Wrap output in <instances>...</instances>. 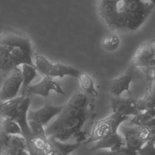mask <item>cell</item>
I'll list each match as a JSON object with an SVG mask.
<instances>
[{
  "instance_id": "6da1fadb",
  "label": "cell",
  "mask_w": 155,
  "mask_h": 155,
  "mask_svg": "<svg viewBox=\"0 0 155 155\" xmlns=\"http://www.w3.org/2000/svg\"><path fill=\"white\" fill-rule=\"evenodd\" d=\"M90 102L83 91H76L64 104L61 112L55 120L45 127L48 138L67 142L75 138L81 142L85 139L83 128L88 117Z\"/></svg>"
},
{
  "instance_id": "7a4b0ae2",
  "label": "cell",
  "mask_w": 155,
  "mask_h": 155,
  "mask_svg": "<svg viewBox=\"0 0 155 155\" xmlns=\"http://www.w3.org/2000/svg\"><path fill=\"white\" fill-rule=\"evenodd\" d=\"M33 53L29 38L13 30H4L0 34V76H7L24 64L35 66Z\"/></svg>"
},
{
  "instance_id": "3957f363",
  "label": "cell",
  "mask_w": 155,
  "mask_h": 155,
  "mask_svg": "<svg viewBox=\"0 0 155 155\" xmlns=\"http://www.w3.org/2000/svg\"><path fill=\"white\" fill-rule=\"evenodd\" d=\"M31 96L27 93H21L12 99L2 102L0 106V117H9L20 125L27 144L33 136L28 120Z\"/></svg>"
},
{
  "instance_id": "277c9868",
  "label": "cell",
  "mask_w": 155,
  "mask_h": 155,
  "mask_svg": "<svg viewBox=\"0 0 155 155\" xmlns=\"http://www.w3.org/2000/svg\"><path fill=\"white\" fill-rule=\"evenodd\" d=\"M120 4V8L127 17V28L132 31L144 23L155 7L147 0H126Z\"/></svg>"
},
{
  "instance_id": "5b68a950",
  "label": "cell",
  "mask_w": 155,
  "mask_h": 155,
  "mask_svg": "<svg viewBox=\"0 0 155 155\" xmlns=\"http://www.w3.org/2000/svg\"><path fill=\"white\" fill-rule=\"evenodd\" d=\"M98 10L101 18L106 25L112 30L127 28V17L116 0L98 1Z\"/></svg>"
},
{
  "instance_id": "8992f818",
  "label": "cell",
  "mask_w": 155,
  "mask_h": 155,
  "mask_svg": "<svg viewBox=\"0 0 155 155\" xmlns=\"http://www.w3.org/2000/svg\"><path fill=\"white\" fill-rule=\"evenodd\" d=\"M127 119H128V116H121L113 112L108 116L96 124L91 134L84 143L96 142L101 138L117 131L119 125Z\"/></svg>"
},
{
  "instance_id": "52a82bcc",
  "label": "cell",
  "mask_w": 155,
  "mask_h": 155,
  "mask_svg": "<svg viewBox=\"0 0 155 155\" xmlns=\"http://www.w3.org/2000/svg\"><path fill=\"white\" fill-rule=\"evenodd\" d=\"M0 154H30L24 136L6 133L0 127Z\"/></svg>"
},
{
  "instance_id": "ba28073f",
  "label": "cell",
  "mask_w": 155,
  "mask_h": 155,
  "mask_svg": "<svg viewBox=\"0 0 155 155\" xmlns=\"http://www.w3.org/2000/svg\"><path fill=\"white\" fill-rule=\"evenodd\" d=\"M130 65L134 68H142L152 76L153 70L155 67L154 43L150 41L143 44L135 53Z\"/></svg>"
},
{
  "instance_id": "9c48e42d",
  "label": "cell",
  "mask_w": 155,
  "mask_h": 155,
  "mask_svg": "<svg viewBox=\"0 0 155 155\" xmlns=\"http://www.w3.org/2000/svg\"><path fill=\"white\" fill-rule=\"evenodd\" d=\"M22 85L21 69L19 67L12 70L5 78L0 88V101L4 102L18 96Z\"/></svg>"
},
{
  "instance_id": "30bf717a",
  "label": "cell",
  "mask_w": 155,
  "mask_h": 155,
  "mask_svg": "<svg viewBox=\"0 0 155 155\" xmlns=\"http://www.w3.org/2000/svg\"><path fill=\"white\" fill-rule=\"evenodd\" d=\"M125 147L137 154L138 150L148 140L149 131L146 126L124 128Z\"/></svg>"
},
{
  "instance_id": "8fae6325",
  "label": "cell",
  "mask_w": 155,
  "mask_h": 155,
  "mask_svg": "<svg viewBox=\"0 0 155 155\" xmlns=\"http://www.w3.org/2000/svg\"><path fill=\"white\" fill-rule=\"evenodd\" d=\"M51 91L60 94H65V92L61 86L54 81L53 78L42 75V79L40 82L35 85H30L22 93H27L31 95L35 94L47 97Z\"/></svg>"
},
{
  "instance_id": "7c38bea8",
  "label": "cell",
  "mask_w": 155,
  "mask_h": 155,
  "mask_svg": "<svg viewBox=\"0 0 155 155\" xmlns=\"http://www.w3.org/2000/svg\"><path fill=\"white\" fill-rule=\"evenodd\" d=\"M64 104L56 106L50 104H46L36 110H29L28 112V120L38 122L46 126L55 116H57L62 110Z\"/></svg>"
},
{
  "instance_id": "4fadbf2b",
  "label": "cell",
  "mask_w": 155,
  "mask_h": 155,
  "mask_svg": "<svg viewBox=\"0 0 155 155\" xmlns=\"http://www.w3.org/2000/svg\"><path fill=\"white\" fill-rule=\"evenodd\" d=\"M134 68L130 65V67L125 72L110 82L108 90L111 94L114 97H120L124 91L131 93L130 85L134 78Z\"/></svg>"
},
{
  "instance_id": "5bb4252c",
  "label": "cell",
  "mask_w": 155,
  "mask_h": 155,
  "mask_svg": "<svg viewBox=\"0 0 155 155\" xmlns=\"http://www.w3.org/2000/svg\"><path fill=\"white\" fill-rule=\"evenodd\" d=\"M96 143L91 148V151L102 149H110V153H114L125 145V139L118 133L114 131L95 142Z\"/></svg>"
},
{
  "instance_id": "9a60e30c",
  "label": "cell",
  "mask_w": 155,
  "mask_h": 155,
  "mask_svg": "<svg viewBox=\"0 0 155 155\" xmlns=\"http://www.w3.org/2000/svg\"><path fill=\"white\" fill-rule=\"evenodd\" d=\"M111 106L113 112L124 116H134L140 112L136 105V101L130 99L114 97L111 101Z\"/></svg>"
},
{
  "instance_id": "2e32d148",
  "label": "cell",
  "mask_w": 155,
  "mask_h": 155,
  "mask_svg": "<svg viewBox=\"0 0 155 155\" xmlns=\"http://www.w3.org/2000/svg\"><path fill=\"white\" fill-rule=\"evenodd\" d=\"M81 72V71L72 66L59 62H51L45 75L51 78H62L64 76H71L78 78Z\"/></svg>"
},
{
  "instance_id": "e0dca14e",
  "label": "cell",
  "mask_w": 155,
  "mask_h": 155,
  "mask_svg": "<svg viewBox=\"0 0 155 155\" xmlns=\"http://www.w3.org/2000/svg\"><path fill=\"white\" fill-rule=\"evenodd\" d=\"M48 140L54 148V154L58 155L68 154L78 149L81 144L80 142H76L74 143H69L67 142L61 141L54 138H48Z\"/></svg>"
},
{
  "instance_id": "ac0fdd59",
  "label": "cell",
  "mask_w": 155,
  "mask_h": 155,
  "mask_svg": "<svg viewBox=\"0 0 155 155\" xmlns=\"http://www.w3.org/2000/svg\"><path fill=\"white\" fill-rule=\"evenodd\" d=\"M22 75V85L21 87V93H24L31 85L32 81L38 74V70L35 66L28 64H24L21 65Z\"/></svg>"
},
{
  "instance_id": "d6986e66",
  "label": "cell",
  "mask_w": 155,
  "mask_h": 155,
  "mask_svg": "<svg viewBox=\"0 0 155 155\" xmlns=\"http://www.w3.org/2000/svg\"><path fill=\"white\" fill-rule=\"evenodd\" d=\"M136 105L140 111H155V87L151 88L143 98L136 101Z\"/></svg>"
},
{
  "instance_id": "ffe728a7",
  "label": "cell",
  "mask_w": 155,
  "mask_h": 155,
  "mask_svg": "<svg viewBox=\"0 0 155 155\" xmlns=\"http://www.w3.org/2000/svg\"><path fill=\"white\" fill-rule=\"evenodd\" d=\"M0 127L8 134L23 136L22 131L20 125L16 121L9 117H0Z\"/></svg>"
},
{
  "instance_id": "44dd1931",
  "label": "cell",
  "mask_w": 155,
  "mask_h": 155,
  "mask_svg": "<svg viewBox=\"0 0 155 155\" xmlns=\"http://www.w3.org/2000/svg\"><path fill=\"white\" fill-rule=\"evenodd\" d=\"M77 79L79 81L81 88L84 92L94 97L97 96V91L96 90L94 82L87 73L81 71Z\"/></svg>"
},
{
  "instance_id": "7402d4cb",
  "label": "cell",
  "mask_w": 155,
  "mask_h": 155,
  "mask_svg": "<svg viewBox=\"0 0 155 155\" xmlns=\"http://www.w3.org/2000/svg\"><path fill=\"white\" fill-rule=\"evenodd\" d=\"M155 117V111L145 110L140 111L138 114L134 116L130 120V125L134 126H145Z\"/></svg>"
},
{
  "instance_id": "603a6c76",
  "label": "cell",
  "mask_w": 155,
  "mask_h": 155,
  "mask_svg": "<svg viewBox=\"0 0 155 155\" xmlns=\"http://www.w3.org/2000/svg\"><path fill=\"white\" fill-rule=\"evenodd\" d=\"M120 45V39L115 34L106 35L102 40L103 48L109 51H113L117 49Z\"/></svg>"
},
{
  "instance_id": "cb8c5ba5",
  "label": "cell",
  "mask_w": 155,
  "mask_h": 155,
  "mask_svg": "<svg viewBox=\"0 0 155 155\" xmlns=\"http://www.w3.org/2000/svg\"><path fill=\"white\" fill-rule=\"evenodd\" d=\"M29 125L33 135L38 136L46 141H48V138L46 134L45 128L43 125L32 120H28Z\"/></svg>"
},
{
  "instance_id": "d4e9b609",
  "label": "cell",
  "mask_w": 155,
  "mask_h": 155,
  "mask_svg": "<svg viewBox=\"0 0 155 155\" xmlns=\"http://www.w3.org/2000/svg\"><path fill=\"white\" fill-rule=\"evenodd\" d=\"M154 143L151 141H147L137 151V154L141 155H155Z\"/></svg>"
},
{
  "instance_id": "484cf974",
  "label": "cell",
  "mask_w": 155,
  "mask_h": 155,
  "mask_svg": "<svg viewBox=\"0 0 155 155\" xmlns=\"http://www.w3.org/2000/svg\"><path fill=\"white\" fill-rule=\"evenodd\" d=\"M149 131V138L148 141L155 143V117L145 125Z\"/></svg>"
},
{
  "instance_id": "4316f807",
  "label": "cell",
  "mask_w": 155,
  "mask_h": 155,
  "mask_svg": "<svg viewBox=\"0 0 155 155\" xmlns=\"http://www.w3.org/2000/svg\"><path fill=\"white\" fill-rule=\"evenodd\" d=\"M147 1L151 2L152 4H153L155 6V0H147Z\"/></svg>"
},
{
  "instance_id": "83f0119b",
  "label": "cell",
  "mask_w": 155,
  "mask_h": 155,
  "mask_svg": "<svg viewBox=\"0 0 155 155\" xmlns=\"http://www.w3.org/2000/svg\"><path fill=\"white\" fill-rule=\"evenodd\" d=\"M117 2H123V1H126V0H116Z\"/></svg>"
},
{
  "instance_id": "f1b7e54d",
  "label": "cell",
  "mask_w": 155,
  "mask_h": 155,
  "mask_svg": "<svg viewBox=\"0 0 155 155\" xmlns=\"http://www.w3.org/2000/svg\"><path fill=\"white\" fill-rule=\"evenodd\" d=\"M104 1V0H98V1Z\"/></svg>"
},
{
  "instance_id": "f546056e",
  "label": "cell",
  "mask_w": 155,
  "mask_h": 155,
  "mask_svg": "<svg viewBox=\"0 0 155 155\" xmlns=\"http://www.w3.org/2000/svg\"><path fill=\"white\" fill-rule=\"evenodd\" d=\"M154 51H155V44H154Z\"/></svg>"
},
{
  "instance_id": "4dcf8cb0",
  "label": "cell",
  "mask_w": 155,
  "mask_h": 155,
  "mask_svg": "<svg viewBox=\"0 0 155 155\" xmlns=\"http://www.w3.org/2000/svg\"><path fill=\"white\" fill-rule=\"evenodd\" d=\"M1 103H2V102L0 101V106H1Z\"/></svg>"
}]
</instances>
